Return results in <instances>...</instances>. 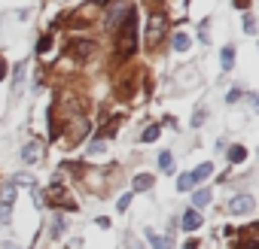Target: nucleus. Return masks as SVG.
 <instances>
[{
	"label": "nucleus",
	"mask_w": 259,
	"mask_h": 249,
	"mask_svg": "<svg viewBox=\"0 0 259 249\" xmlns=\"http://www.w3.org/2000/svg\"><path fill=\"white\" fill-rule=\"evenodd\" d=\"M207 201H210V192H207V189H198V192L192 195V204H195V207H204Z\"/></svg>",
	"instance_id": "obj_16"
},
{
	"label": "nucleus",
	"mask_w": 259,
	"mask_h": 249,
	"mask_svg": "<svg viewBox=\"0 0 259 249\" xmlns=\"http://www.w3.org/2000/svg\"><path fill=\"white\" fill-rule=\"evenodd\" d=\"M201 125H204V106H198L192 115V128H201Z\"/></svg>",
	"instance_id": "obj_22"
},
{
	"label": "nucleus",
	"mask_w": 259,
	"mask_h": 249,
	"mask_svg": "<svg viewBox=\"0 0 259 249\" xmlns=\"http://www.w3.org/2000/svg\"><path fill=\"white\" fill-rule=\"evenodd\" d=\"M89 52H92V43L89 40H73L70 43V55L73 58H89Z\"/></svg>",
	"instance_id": "obj_8"
},
{
	"label": "nucleus",
	"mask_w": 259,
	"mask_h": 249,
	"mask_svg": "<svg viewBox=\"0 0 259 249\" xmlns=\"http://www.w3.org/2000/svg\"><path fill=\"white\" fill-rule=\"evenodd\" d=\"M61 231H64V219H58V222H55V228H52V237H61Z\"/></svg>",
	"instance_id": "obj_28"
},
{
	"label": "nucleus",
	"mask_w": 259,
	"mask_h": 249,
	"mask_svg": "<svg viewBox=\"0 0 259 249\" xmlns=\"http://www.w3.org/2000/svg\"><path fill=\"white\" fill-rule=\"evenodd\" d=\"M13 201H16V195H13V189L7 185L4 192H0V225H10V216H13Z\"/></svg>",
	"instance_id": "obj_2"
},
{
	"label": "nucleus",
	"mask_w": 259,
	"mask_h": 249,
	"mask_svg": "<svg viewBox=\"0 0 259 249\" xmlns=\"http://www.w3.org/2000/svg\"><path fill=\"white\" fill-rule=\"evenodd\" d=\"M37 158H40V146H37V143H25V149H22V161L34 164Z\"/></svg>",
	"instance_id": "obj_10"
},
{
	"label": "nucleus",
	"mask_w": 259,
	"mask_h": 249,
	"mask_svg": "<svg viewBox=\"0 0 259 249\" xmlns=\"http://www.w3.org/2000/svg\"><path fill=\"white\" fill-rule=\"evenodd\" d=\"M135 52H138V10L128 7V16L119 25V58H128Z\"/></svg>",
	"instance_id": "obj_1"
},
{
	"label": "nucleus",
	"mask_w": 259,
	"mask_h": 249,
	"mask_svg": "<svg viewBox=\"0 0 259 249\" xmlns=\"http://www.w3.org/2000/svg\"><path fill=\"white\" fill-rule=\"evenodd\" d=\"M125 249H147V246H144V243H138L135 237H128V243H125Z\"/></svg>",
	"instance_id": "obj_27"
},
{
	"label": "nucleus",
	"mask_w": 259,
	"mask_h": 249,
	"mask_svg": "<svg viewBox=\"0 0 259 249\" xmlns=\"http://www.w3.org/2000/svg\"><path fill=\"white\" fill-rule=\"evenodd\" d=\"M0 249H16V243H10V240H7V243H0Z\"/></svg>",
	"instance_id": "obj_31"
},
{
	"label": "nucleus",
	"mask_w": 259,
	"mask_h": 249,
	"mask_svg": "<svg viewBox=\"0 0 259 249\" xmlns=\"http://www.w3.org/2000/svg\"><path fill=\"white\" fill-rule=\"evenodd\" d=\"M159 167H162V173H171L174 170V155L171 152H162L159 155Z\"/></svg>",
	"instance_id": "obj_14"
},
{
	"label": "nucleus",
	"mask_w": 259,
	"mask_h": 249,
	"mask_svg": "<svg viewBox=\"0 0 259 249\" xmlns=\"http://www.w3.org/2000/svg\"><path fill=\"white\" fill-rule=\"evenodd\" d=\"M153 182H156V179H153L150 173H141V176H135V192H150Z\"/></svg>",
	"instance_id": "obj_11"
},
{
	"label": "nucleus",
	"mask_w": 259,
	"mask_h": 249,
	"mask_svg": "<svg viewBox=\"0 0 259 249\" xmlns=\"http://www.w3.org/2000/svg\"><path fill=\"white\" fill-rule=\"evenodd\" d=\"M125 16H128V7H116V10L107 16V28H110V31H119V25L125 22Z\"/></svg>",
	"instance_id": "obj_6"
},
{
	"label": "nucleus",
	"mask_w": 259,
	"mask_h": 249,
	"mask_svg": "<svg viewBox=\"0 0 259 249\" xmlns=\"http://www.w3.org/2000/svg\"><path fill=\"white\" fill-rule=\"evenodd\" d=\"M147 240L153 243V249H174L171 237H162V234H159V231H153V228H147Z\"/></svg>",
	"instance_id": "obj_5"
},
{
	"label": "nucleus",
	"mask_w": 259,
	"mask_h": 249,
	"mask_svg": "<svg viewBox=\"0 0 259 249\" xmlns=\"http://www.w3.org/2000/svg\"><path fill=\"white\" fill-rule=\"evenodd\" d=\"M156 137H159V125H153V128H147V131H144V137H141V140H144V143H153V140H156Z\"/></svg>",
	"instance_id": "obj_20"
},
{
	"label": "nucleus",
	"mask_w": 259,
	"mask_h": 249,
	"mask_svg": "<svg viewBox=\"0 0 259 249\" xmlns=\"http://www.w3.org/2000/svg\"><path fill=\"white\" fill-rule=\"evenodd\" d=\"M49 46H52V37L46 34V37H40V43H37V52H49Z\"/></svg>",
	"instance_id": "obj_23"
},
{
	"label": "nucleus",
	"mask_w": 259,
	"mask_h": 249,
	"mask_svg": "<svg viewBox=\"0 0 259 249\" xmlns=\"http://www.w3.org/2000/svg\"><path fill=\"white\" fill-rule=\"evenodd\" d=\"M192 185H195V182H192V176H189V173H183V176L177 179V189H180V192H189Z\"/></svg>",
	"instance_id": "obj_19"
},
{
	"label": "nucleus",
	"mask_w": 259,
	"mask_h": 249,
	"mask_svg": "<svg viewBox=\"0 0 259 249\" xmlns=\"http://www.w3.org/2000/svg\"><path fill=\"white\" fill-rule=\"evenodd\" d=\"M128 204H132V195H122V198H119V204H116V207H119V213H122V210H128Z\"/></svg>",
	"instance_id": "obj_26"
},
{
	"label": "nucleus",
	"mask_w": 259,
	"mask_h": 249,
	"mask_svg": "<svg viewBox=\"0 0 259 249\" xmlns=\"http://www.w3.org/2000/svg\"><path fill=\"white\" fill-rule=\"evenodd\" d=\"M220 61H223V67H226V70H232V64H235V49H232V46H226V49L220 52Z\"/></svg>",
	"instance_id": "obj_12"
},
{
	"label": "nucleus",
	"mask_w": 259,
	"mask_h": 249,
	"mask_svg": "<svg viewBox=\"0 0 259 249\" xmlns=\"http://www.w3.org/2000/svg\"><path fill=\"white\" fill-rule=\"evenodd\" d=\"M210 173H213V164H210V161H204V164H198V167H195L189 176H192V182H204Z\"/></svg>",
	"instance_id": "obj_9"
},
{
	"label": "nucleus",
	"mask_w": 259,
	"mask_h": 249,
	"mask_svg": "<svg viewBox=\"0 0 259 249\" xmlns=\"http://www.w3.org/2000/svg\"><path fill=\"white\" fill-rule=\"evenodd\" d=\"M25 70H28V61H19V64H16V82H13V88H19V85H22Z\"/></svg>",
	"instance_id": "obj_18"
},
{
	"label": "nucleus",
	"mask_w": 259,
	"mask_h": 249,
	"mask_svg": "<svg viewBox=\"0 0 259 249\" xmlns=\"http://www.w3.org/2000/svg\"><path fill=\"white\" fill-rule=\"evenodd\" d=\"M165 34V19L162 16H153L150 19V31H147V46H156Z\"/></svg>",
	"instance_id": "obj_4"
},
{
	"label": "nucleus",
	"mask_w": 259,
	"mask_h": 249,
	"mask_svg": "<svg viewBox=\"0 0 259 249\" xmlns=\"http://www.w3.org/2000/svg\"><path fill=\"white\" fill-rule=\"evenodd\" d=\"M183 249H198V240H186V246Z\"/></svg>",
	"instance_id": "obj_30"
},
{
	"label": "nucleus",
	"mask_w": 259,
	"mask_h": 249,
	"mask_svg": "<svg viewBox=\"0 0 259 249\" xmlns=\"http://www.w3.org/2000/svg\"><path fill=\"white\" fill-rule=\"evenodd\" d=\"M244 158H247V149H244V146H232V149H229V161H232V164H241Z\"/></svg>",
	"instance_id": "obj_13"
},
{
	"label": "nucleus",
	"mask_w": 259,
	"mask_h": 249,
	"mask_svg": "<svg viewBox=\"0 0 259 249\" xmlns=\"http://www.w3.org/2000/svg\"><path fill=\"white\" fill-rule=\"evenodd\" d=\"M174 49L177 52H186L189 49V37L186 34H174Z\"/></svg>",
	"instance_id": "obj_17"
},
{
	"label": "nucleus",
	"mask_w": 259,
	"mask_h": 249,
	"mask_svg": "<svg viewBox=\"0 0 259 249\" xmlns=\"http://www.w3.org/2000/svg\"><path fill=\"white\" fill-rule=\"evenodd\" d=\"M104 149H107V143H104V140H92V143H89V152H92V155H101Z\"/></svg>",
	"instance_id": "obj_21"
},
{
	"label": "nucleus",
	"mask_w": 259,
	"mask_h": 249,
	"mask_svg": "<svg viewBox=\"0 0 259 249\" xmlns=\"http://www.w3.org/2000/svg\"><path fill=\"white\" fill-rule=\"evenodd\" d=\"M253 207H256L253 195H238V198H232V201H229V210H232L235 216H244V213H250Z\"/></svg>",
	"instance_id": "obj_3"
},
{
	"label": "nucleus",
	"mask_w": 259,
	"mask_h": 249,
	"mask_svg": "<svg viewBox=\"0 0 259 249\" xmlns=\"http://www.w3.org/2000/svg\"><path fill=\"white\" fill-rule=\"evenodd\" d=\"M241 97H244V94H241V91H238V88H232V91H229V94H226V100H229V103H238V100H241Z\"/></svg>",
	"instance_id": "obj_25"
},
{
	"label": "nucleus",
	"mask_w": 259,
	"mask_h": 249,
	"mask_svg": "<svg viewBox=\"0 0 259 249\" xmlns=\"http://www.w3.org/2000/svg\"><path fill=\"white\" fill-rule=\"evenodd\" d=\"M180 225H183V231H195V228H201V213H198V210H186Z\"/></svg>",
	"instance_id": "obj_7"
},
{
	"label": "nucleus",
	"mask_w": 259,
	"mask_h": 249,
	"mask_svg": "<svg viewBox=\"0 0 259 249\" xmlns=\"http://www.w3.org/2000/svg\"><path fill=\"white\" fill-rule=\"evenodd\" d=\"M4 76H7V61L0 58V79H4Z\"/></svg>",
	"instance_id": "obj_29"
},
{
	"label": "nucleus",
	"mask_w": 259,
	"mask_h": 249,
	"mask_svg": "<svg viewBox=\"0 0 259 249\" xmlns=\"http://www.w3.org/2000/svg\"><path fill=\"white\" fill-rule=\"evenodd\" d=\"M16 185H34V176L31 173H19V176H13L10 189H16Z\"/></svg>",
	"instance_id": "obj_15"
},
{
	"label": "nucleus",
	"mask_w": 259,
	"mask_h": 249,
	"mask_svg": "<svg viewBox=\"0 0 259 249\" xmlns=\"http://www.w3.org/2000/svg\"><path fill=\"white\" fill-rule=\"evenodd\" d=\"M244 31H247V34H256V25H253V16H250V13L244 16Z\"/></svg>",
	"instance_id": "obj_24"
}]
</instances>
